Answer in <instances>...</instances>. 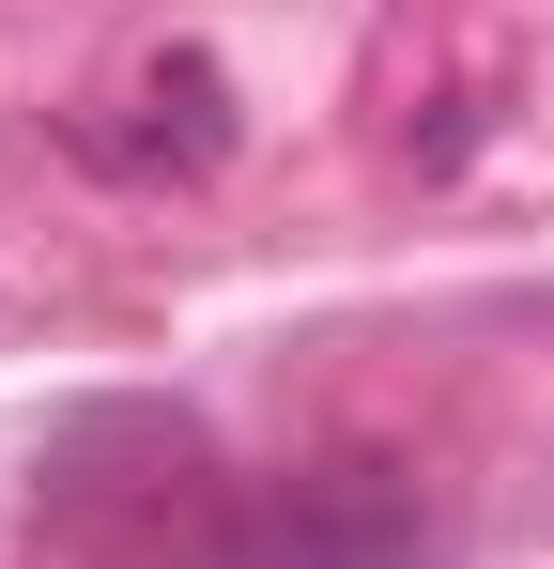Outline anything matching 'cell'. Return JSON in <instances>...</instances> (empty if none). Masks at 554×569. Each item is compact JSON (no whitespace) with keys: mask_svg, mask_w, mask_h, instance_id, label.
Returning <instances> with one entry per match:
<instances>
[{"mask_svg":"<svg viewBox=\"0 0 554 569\" xmlns=\"http://www.w3.org/2000/svg\"><path fill=\"white\" fill-rule=\"evenodd\" d=\"M400 555H416V492L385 462H324L247 523V569H400Z\"/></svg>","mask_w":554,"mask_h":569,"instance_id":"6da1fadb","label":"cell"},{"mask_svg":"<svg viewBox=\"0 0 554 569\" xmlns=\"http://www.w3.org/2000/svg\"><path fill=\"white\" fill-rule=\"evenodd\" d=\"M123 170H216L231 154V78L200 62V47H170L155 78H139V139H108Z\"/></svg>","mask_w":554,"mask_h":569,"instance_id":"7a4b0ae2","label":"cell"}]
</instances>
